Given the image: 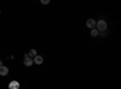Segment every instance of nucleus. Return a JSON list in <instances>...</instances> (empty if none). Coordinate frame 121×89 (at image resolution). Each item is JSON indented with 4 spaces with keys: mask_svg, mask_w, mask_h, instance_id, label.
Here are the masks:
<instances>
[{
    "mask_svg": "<svg viewBox=\"0 0 121 89\" xmlns=\"http://www.w3.org/2000/svg\"><path fill=\"white\" fill-rule=\"evenodd\" d=\"M96 29L98 31H105L107 30V22L104 21V19H100V21L96 22Z\"/></svg>",
    "mask_w": 121,
    "mask_h": 89,
    "instance_id": "f257e3e1",
    "label": "nucleus"
},
{
    "mask_svg": "<svg viewBox=\"0 0 121 89\" xmlns=\"http://www.w3.org/2000/svg\"><path fill=\"white\" fill-rule=\"evenodd\" d=\"M23 63H24V65H26V66H32V65L34 64L33 58H30L27 53L24 54V60H23Z\"/></svg>",
    "mask_w": 121,
    "mask_h": 89,
    "instance_id": "f03ea898",
    "label": "nucleus"
},
{
    "mask_svg": "<svg viewBox=\"0 0 121 89\" xmlns=\"http://www.w3.org/2000/svg\"><path fill=\"white\" fill-rule=\"evenodd\" d=\"M9 89H19V83L17 81H11L9 84Z\"/></svg>",
    "mask_w": 121,
    "mask_h": 89,
    "instance_id": "7ed1b4c3",
    "label": "nucleus"
},
{
    "mask_svg": "<svg viewBox=\"0 0 121 89\" xmlns=\"http://www.w3.org/2000/svg\"><path fill=\"white\" fill-rule=\"evenodd\" d=\"M86 25H87L88 28H91V29H95V27H96V21H95V19H92V18H90V19H87Z\"/></svg>",
    "mask_w": 121,
    "mask_h": 89,
    "instance_id": "20e7f679",
    "label": "nucleus"
},
{
    "mask_svg": "<svg viewBox=\"0 0 121 89\" xmlns=\"http://www.w3.org/2000/svg\"><path fill=\"white\" fill-rule=\"evenodd\" d=\"M33 62H34L35 64L40 65V64H43V63H44V58H43L41 55H36V57L33 59Z\"/></svg>",
    "mask_w": 121,
    "mask_h": 89,
    "instance_id": "39448f33",
    "label": "nucleus"
},
{
    "mask_svg": "<svg viewBox=\"0 0 121 89\" xmlns=\"http://www.w3.org/2000/svg\"><path fill=\"white\" fill-rule=\"evenodd\" d=\"M9 74V69L6 66H0V76H7Z\"/></svg>",
    "mask_w": 121,
    "mask_h": 89,
    "instance_id": "423d86ee",
    "label": "nucleus"
},
{
    "mask_svg": "<svg viewBox=\"0 0 121 89\" xmlns=\"http://www.w3.org/2000/svg\"><path fill=\"white\" fill-rule=\"evenodd\" d=\"M28 55H29L30 58H35L38 54H36V51H35V49H30L29 53H28Z\"/></svg>",
    "mask_w": 121,
    "mask_h": 89,
    "instance_id": "0eeeda50",
    "label": "nucleus"
},
{
    "mask_svg": "<svg viewBox=\"0 0 121 89\" xmlns=\"http://www.w3.org/2000/svg\"><path fill=\"white\" fill-rule=\"evenodd\" d=\"M91 35H92L93 37H96V36L99 35V31L97 30V29H92V30H91Z\"/></svg>",
    "mask_w": 121,
    "mask_h": 89,
    "instance_id": "6e6552de",
    "label": "nucleus"
},
{
    "mask_svg": "<svg viewBox=\"0 0 121 89\" xmlns=\"http://www.w3.org/2000/svg\"><path fill=\"white\" fill-rule=\"evenodd\" d=\"M50 3V0H41V4H44V5H47Z\"/></svg>",
    "mask_w": 121,
    "mask_h": 89,
    "instance_id": "1a4fd4ad",
    "label": "nucleus"
},
{
    "mask_svg": "<svg viewBox=\"0 0 121 89\" xmlns=\"http://www.w3.org/2000/svg\"><path fill=\"white\" fill-rule=\"evenodd\" d=\"M0 66H3V62L1 60H0Z\"/></svg>",
    "mask_w": 121,
    "mask_h": 89,
    "instance_id": "9d476101",
    "label": "nucleus"
},
{
    "mask_svg": "<svg viewBox=\"0 0 121 89\" xmlns=\"http://www.w3.org/2000/svg\"><path fill=\"white\" fill-rule=\"evenodd\" d=\"M0 12H1V11H0Z\"/></svg>",
    "mask_w": 121,
    "mask_h": 89,
    "instance_id": "9b49d317",
    "label": "nucleus"
}]
</instances>
